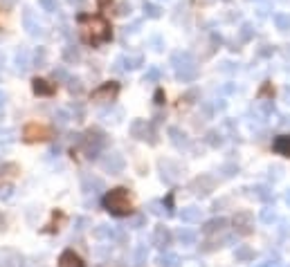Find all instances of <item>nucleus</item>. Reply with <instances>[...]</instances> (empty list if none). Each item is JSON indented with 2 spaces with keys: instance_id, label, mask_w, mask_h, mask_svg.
I'll list each match as a JSON object with an SVG mask.
<instances>
[{
  "instance_id": "f257e3e1",
  "label": "nucleus",
  "mask_w": 290,
  "mask_h": 267,
  "mask_svg": "<svg viewBox=\"0 0 290 267\" xmlns=\"http://www.w3.org/2000/svg\"><path fill=\"white\" fill-rule=\"evenodd\" d=\"M171 65H173L175 77H178L180 81H194L196 72H198L194 56H191L189 52H175V54L171 56Z\"/></svg>"
},
{
  "instance_id": "f03ea898",
  "label": "nucleus",
  "mask_w": 290,
  "mask_h": 267,
  "mask_svg": "<svg viewBox=\"0 0 290 267\" xmlns=\"http://www.w3.org/2000/svg\"><path fill=\"white\" fill-rule=\"evenodd\" d=\"M103 207L115 216H128L131 213V200H128L126 188H113L106 198H103Z\"/></svg>"
},
{
  "instance_id": "7ed1b4c3",
  "label": "nucleus",
  "mask_w": 290,
  "mask_h": 267,
  "mask_svg": "<svg viewBox=\"0 0 290 267\" xmlns=\"http://www.w3.org/2000/svg\"><path fill=\"white\" fill-rule=\"evenodd\" d=\"M84 34L86 41H90V43H101V41H106L111 36V27H108V23L103 18H90L84 27Z\"/></svg>"
},
{
  "instance_id": "20e7f679",
  "label": "nucleus",
  "mask_w": 290,
  "mask_h": 267,
  "mask_svg": "<svg viewBox=\"0 0 290 267\" xmlns=\"http://www.w3.org/2000/svg\"><path fill=\"white\" fill-rule=\"evenodd\" d=\"M23 25H25V29H27L29 36H41L43 34V25H41V20L34 16L32 9H25L23 12Z\"/></svg>"
},
{
  "instance_id": "39448f33",
  "label": "nucleus",
  "mask_w": 290,
  "mask_h": 267,
  "mask_svg": "<svg viewBox=\"0 0 290 267\" xmlns=\"http://www.w3.org/2000/svg\"><path fill=\"white\" fill-rule=\"evenodd\" d=\"M101 166L106 171H111V173H120L124 169V160H122V155H117V153H111L106 157V160L101 162Z\"/></svg>"
},
{
  "instance_id": "423d86ee",
  "label": "nucleus",
  "mask_w": 290,
  "mask_h": 267,
  "mask_svg": "<svg viewBox=\"0 0 290 267\" xmlns=\"http://www.w3.org/2000/svg\"><path fill=\"white\" fill-rule=\"evenodd\" d=\"M142 56H122V59H117V70H137L139 65H142Z\"/></svg>"
},
{
  "instance_id": "0eeeda50",
  "label": "nucleus",
  "mask_w": 290,
  "mask_h": 267,
  "mask_svg": "<svg viewBox=\"0 0 290 267\" xmlns=\"http://www.w3.org/2000/svg\"><path fill=\"white\" fill-rule=\"evenodd\" d=\"M59 263H61V267H86L84 260H81V256H77L75 251H63Z\"/></svg>"
},
{
  "instance_id": "6e6552de",
  "label": "nucleus",
  "mask_w": 290,
  "mask_h": 267,
  "mask_svg": "<svg viewBox=\"0 0 290 267\" xmlns=\"http://www.w3.org/2000/svg\"><path fill=\"white\" fill-rule=\"evenodd\" d=\"M169 240H171V236H169V232H167L164 227H158V229L153 232L151 243H153V245H158V247H167Z\"/></svg>"
},
{
  "instance_id": "1a4fd4ad",
  "label": "nucleus",
  "mask_w": 290,
  "mask_h": 267,
  "mask_svg": "<svg viewBox=\"0 0 290 267\" xmlns=\"http://www.w3.org/2000/svg\"><path fill=\"white\" fill-rule=\"evenodd\" d=\"M117 94V83H106L103 88H99L97 92H92L95 99H113Z\"/></svg>"
},
{
  "instance_id": "9d476101",
  "label": "nucleus",
  "mask_w": 290,
  "mask_h": 267,
  "mask_svg": "<svg viewBox=\"0 0 290 267\" xmlns=\"http://www.w3.org/2000/svg\"><path fill=\"white\" fill-rule=\"evenodd\" d=\"M14 63H16V67L20 72H25L29 67V52L27 50H18L16 56H14Z\"/></svg>"
},
{
  "instance_id": "9b49d317",
  "label": "nucleus",
  "mask_w": 290,
  "mask_h": 267,
  "mask_svg": "<svg viewBox=\"0 0 290 267\" xmlns=\"http://www.w3.org/2000/svg\"><path fill=\"white\" fill-rule=\"evenodd\" d=\"M32 135H36V139H45V128L43 126H36V124H32V126H27V130H25V139L27 141H34V137Z\"/></svg>"
},
{
  "instance_id": "f8f14e48",
  "label": "nucleus",
  "mask_w": 290,
  "mask_h": 267,
  "mask_svg": "<svg viewBox=\"0 0 290 267\" xmlns=\"http://www.w3.org/2000/svg\"><path fill=\"white\" fill-rule=\"evenodd\" d=\"M272 20L279 31H290V16L288 14H274Z\"/></svg>"
},
{
  "instance_id": "ddd939ff",
  "label": "nucleus",
  "mask_w": 290,
  "mask_h": 267,
  "mask_svg": "<svg viewBox=\"0 0 290 267\" xmlns=\"http://www.w3.org/2000/svg\"><path fill=\"white\" fill-rule=\"evenodd\" d=\"M34 92H36V94H45V97H50V94L54 92V88L48 86V81H43V79H36V81H34Z\"/></svg>"
},
{
  "instance_id": "4468645a",
  "label": "nucleus",
  "mask_w": 290,
  "mask_h": 267,
  "mask_svg": "<svg viewBox=\"0 0 290 267\" xmlns=\"http://www.w3.org/2000/svg\"><path fill=\"white\" fill-rule=\"evenodd\" d=\"M274 150L290 157V137H279L277 141H274Z\"/></svg>"
},
{
  "instance_id": "2eb2a0df",
  "label": "nucleus",
  "mask_w": 290,
  "mask_h": 267,
  "mask_svg": "<svg viewBox=\"0 0 290 267\" xmlns=\"http://www.w3.org/2000/svg\"><path fill=\"white\" fill-rule=\"evenodd\" d=\"M227 224L225 218H219V220H211V222L205 224V234H211V232H219V229H223Z\"/></svg>"
},
{
  "instance_id": "dca6fc26",
  "label": "nucleus",
  "mask_w": 290,
  "mask_h": 267,
  "mask_svg": "<svg viewBox=\"0 0 290 267\" xmlns=\"http://www.w3.org/2000/svg\"><path fill=\"white\" fill-rule=\"evenodd\" d=\"M144 14H147L149 18H160V16H162V9L153 3H144Z\"/></svg>"
},
{
  "instance_id": "f3484780",
  "label": "nucleus",
  "mask_w": 290,
  "mask_h": 267,
  "mask_svg": "<svg viewBox=\"0 0 290 267\" xmlns=\"http://www.w3.org/2000/svg\"><path fill=\"white\" fill-rule=\"evenodd\" d=\"M178 238H180V243H183V245H194L196 234L189 232V229H180V232H178Z\"/></svg>"
},
{
  "instance_id": "a211bd4d",
  "label": "nucleus",
  "mask_w": 290,
  "mask_h": 267,
  "mask_svg": "<svg viewBox=\"0 0 290 267\" xmlns=\"http://www.w3.org/2000/svg\"><path fill=\"white\" fill-rule=\"evenodd\" d=\"M180 218H183L185 222H194V220H198V218H200V209L189 207V211H183V213H180Z\"/></svg>"
},
{
  "instance_id": "6ab92c4d",
  "label": "nucleus",
  "mask_w": 290,
  "mask_h": 267,
  "mask_svg": "<svg viewBox=\"0 0 290 267\" xmlns=\"http://www.w3.org/2000/svg\"><path fill=\"white\" fill-rule=\"evenodd\" d=\"M255 36V27L250 23H243L241 25V41H250Z\"/></svg>"
},
{
  "instance_id": "aec40b11",
  "label": "nucleus",
  "mask_w": 290,
  "mask_h": 267,
  "mask_svg": "<svg viewBox=\"0 0 290 267\" xmlns=\"http://www.w3.org/2000/svg\"><path fill=\"white\" fill-rule=\"evenodd\" d=\"M175 263H178V256H173V254H167V256H160V265L162 267H175Z\"/></svg>"
},
{
  "instance_id": "412c9836",
  "label": "nucleus",
  "mask_w": 290,
  "mask_h": 267,
  "mask_svg": "<svg viewBox=\"0 0 290 267\" xmlns=\"http://www.w3.org/2000/svg\"><path fill=\"white\" fill-rule=\"evenodd\" d=\"M95 236H97V238H111V236H113V229L106 227V224H99V227L95 229Z\"/></svg>"
},
{
  "instance_id": "4be33fe9",
  "label": "nucleus",
  "mask_w": 290,
  "mask_h": 267,
  "mask_svg": "<svg viewBox=\"0 0 290 267\" xmlns=\"http://www.w3.org/2000/svg\"><path fill=\"white\" fill-rule=\"evenodd\" d=\"M39 5L45 9V12H56V7H59V0H39Z\"/></svg>"
},
{
  "instance_id": "5701e85b",
  "label": "nucleus",
  "mask_w": 290,
  "mask_h": 267,
  "mask_svg": "<svg viewBox=\"0 0 290 267\" xmlns=\"http://www.w3.org/2000/svg\"><path fill=\"white\" fill-rule=\"evenodd\" d=\"M144 79H147V81H158V79H160V70H158V67H151Z\"/></svg>"
},
{
  "instance_id": "b1692460",
  "label": "nucleus",
  "mask_w": 290,
  "mask_h": 267,
  "mask_svg": "<svg viewBox=\"0 0 290 267\" xmlns=\"http://www.w3.org/2000/svg\"><path fill=\"white\" fill-rule=\"evenodd\" d=\"M54 117H56V122H59L61 126H63V124H68V122H70V119H68V112H65V110H59V112H56V115H54Z\"/></svg>"
},
{
  "instance_id": "393cba45",
  "label": "nucleus",
  "mask_w": 290,
  "mask_h": 267,
  "mask_svg": "<svg viewBox=\"0 0 290 267\" xmlns=\"http://www.w3.org/2000/svg\"><path fill=\"white\" fill-rule=\"evenodd\" d=\"M117 16H131V5H128V3H122L120 9H117Z\"/></svg>"
},
{
  "instance_id": "a878e982",
  "label": "nucleus",
  "mask_w": 290,
  "mask_h": 267,
  "mask_svg": "<svg viewBox=\"0 0 290 267\" xmlns=\"http://www.w3.org/2000/svg\"><path fill=\"white\" fill-rule=\"evenodd\" d=\"M45 56H48V54H45V50H43V47H39L36 54H34V59H36V63H45Z\"/></svg>"
},
{
  "instance_id": "bb28decb",
  "label": "nucleus",
  "mask_w": 290,
  "mask_h": 267,
  "mask_svg": "<svg viewBox=\"0 0 290 267\" xmlns=\"http://www.w3.org/2000/svg\"><path fill=\"white\" fill-rule=\"evenodd\" d=\"M65 59H68V61H79V52H72V50H68V52H65Z\"/></svg>"
},
{
  "instance_id": "cd10ccee",
  "label": "nucleus",
  "mask_w": 290,
  "mask_h": 267,
  "mask_svg": "<svg viewBox=\"0 0 290 267\" xmlns=\"http://www.w3.org/2000/svg\"><path fill=\"white\" fill-rule=\"evenodd\" d=\"M151 43L155 45V50H162V39H160V36H155V39L151 41Z\"/></svg>"
},
{
  "instance_id": "c85d7f7f",
  "label": "nucleus",
  "mask_w": 290,
  "mask_h": 267,
  "mask_svg": "<svg viewBox=\"0 0 290 267\" xmlns=\"http://www.w3.org/2000/svg\"><path fill=\"white\" fill-rule=\"evenodd\" d=\"M263 220H266V222H270V220H274V211L270 213V211H263V216H261Z\"/></svg>"
},
{
  "instance_id": "c756f323",
  "label": "nucleus",
  "mask_w": 290,
  "mask_h": 267,
  "mask_svg": "<svg viewBox=\"0 0 290 267\" xmlns=\"http://www.w3.org/2000/svg\"><path fill=\"white\" fill-rule=\"evenodd\" d=\"M183 267H203V265L196 263V260H187V263H183Z\"/></svg>"
},
{
  "instance_id": "7c9ffc66",
  "label": "nucleus",
  "mask_w": 290,
  "mask_h": 267,
  "mask_svg": "<svg viewBox=\"0 0 290 267\" xmlns=\"http://www.w3.org/2000/svg\"><path fill=\"white\" fill-rule=\"evenodd\" d=\"M259 16H261V18H266L268 16V7H259V12H257Z\"/></svg>"
},
{
  "instance_id": "2f4dec72",
  "label": "nucleus",
  "mask_w": 290,
  "mask_h": 267,
  "mask_svg": "<svg viewBox=\"0 0 290 267\" xmlns=\"http://www.w3.org/2000/svg\"><path fill=\"white\" fill-rule=\"evenodd\" d=\"M155 103H162V90L155 92Z\"/></svg>"
},
{
  "instance_id": "473e14b6",
  "label": "nucleus",
  "mask_w": 290,
  "mask_h": 267,
  "mask_svg": "<svg viewBox=\"0 0 290 267\" xmlns=\"http://www.w3.org/2000/svg\"><path fill=\"white\" fill-rule=\"evenodd\" d=\"M5 99H7V97H5V92H0V108L5 106Z\"/></svg>"
},
{
  "instance_id": "72a5a7b5",
  "label": "nucleus",
  "mask_w": 290,
  "mask_h": 267,
  "mask_svg": "<svg viewBox=\"0 0 290 267\" xmlns=\"http://www.w3.org/2000/svg\"><path fill=\"white\" fill-rule=\"evenodd\" d=\"M72 5H84V0H70Z\"/></svg>"
},
{
  "instance_id": "f704fd0d",
  "label": "nucleus",
  "mask_w": 290,
  "mask_h": 267,
  "mask_svg": "<svg viewBox=\"0 0 290 267\" xmlns=\"http://www.w3.org/2000/svg\"><path fill=\"white\" fill-rule=\"evenodd\" d=\"M97 3H99V5H108V3H111V0H97Z\"/></svg>"
},
{
  "instance_id": "c9c22d12",
  "label": "nucleus",
  "mask_w": 290,
  "mask_h": 267,
  "mask_svg": "<svg viewBox=\"0 0 290 267\" xmlns=\"http://www.w3.org/2000/svg\"><path fill=\"white\" fill-rule=\"evenodd\" d=\"M3 63H5V56H3V54H0V67H3Z\"/></svg>"
},
{
  "instance_id": "e433bc0d",
  "label": "nucleus",
  "mask_w": 290,
  "mask_h": 267,
  "mask_svg": "<svg viewBox=\"0 0 290 267\" xmlns=\"http://www.w3.org/2000/svg\"><path fill=\"white\" fill-rule=\"evenodd\" d=\"M286 200H288V202H290V191H288V196H286Z\"/></svg>"
}]
</instances>
